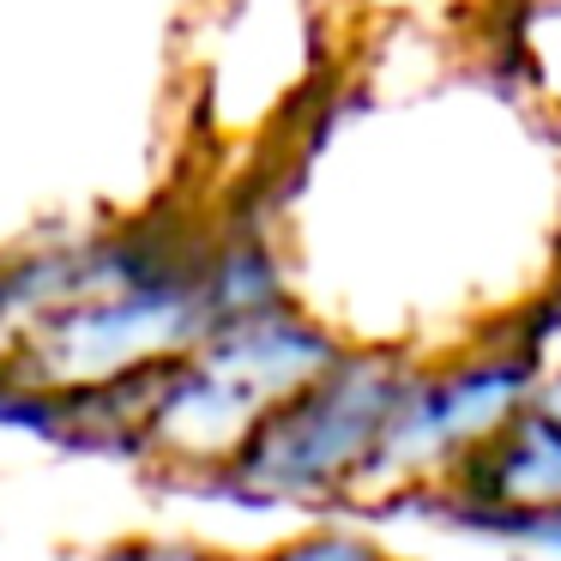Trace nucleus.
Segmentation results:
<instances>
[{"label":"nucleus","instance_id":"obj_1","mask_svg":"<svg viewBox=\"0 0 561 561\" xmlns=\"http://www.w3.org/2000/svg\"><path fill=\"white\" fill-rule=\"evenodd\" d=\"M404 368L392 363H332L320 380L290 392L272 416H260L254 435L242 447V471L272 495H308V489H332L339 477L363 471L380 447L392 404L404 392Z\"/></svg>","mask_w":561,"mask_h":561},{"label":"nucleus","instance_id":"obj_2","mask_svg":"<svg viewBox=\"0 0 561 561\" xmlns=\"http://www.w3.org/2000/svg\"><path fill=\"white\" fill-rule=\"evenodd\" d=\"M531 387H537L531 351L477 356V363L447 368L435 380H404L399 404H392L387 428H380L375 465H380V453L387 459H465L513 411L531 404Z\"/></svg>","mask_w":561,"mask_h":561},{"label":"nucleus","instance_id":"obj_3","mask_svg":"<svg viewBox=\"0 0 561 561\" xmlns=\"http://www.w3.org/2000/svg\"><path fill=\"white\" fill-rule=\"evenodd\" d=\"M453 477H459L453 495L477 501V507H519V513L561 507V416L531 399L483 447L465 453Z\"/></svg>","mask_w":561,"mask_h":561},{"label":"nucleus","instance_id":"obj_4","mask_svg":"<svg viewBox=\"0 0 561 561\" xmlns=\"http://www.w3.org/2000/svg\"><path fill=\"white\" fill-rule=\"evenodd\" d=\"M278 561H392V556H380L375 543H356V537H320V543L284 549Z\"/></svg>","mask_w":561,"mask_h":561}]
</instances>
